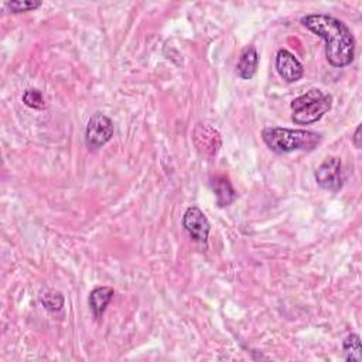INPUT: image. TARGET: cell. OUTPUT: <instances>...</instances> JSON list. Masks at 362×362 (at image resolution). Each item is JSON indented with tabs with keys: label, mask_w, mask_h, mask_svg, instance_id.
I'll return each mask as SVG.
<instances>
[{
	"label": "cell",
	"mask_w": 362,
	"mask_h": 362,
	"mask_svg": "<svg viewBox=\"0 0 362 362\" xmlns=\"http://www.w3.org/2000/svg\"><path fill=\"white\" fill-rule=\"evenodd\" d=\"M301 24L325 41V57L332 67L344 68L354 61L355 37L343 20L317 13L303 17Z\"/></svg>",
	"instance_id": "cell-1"
},
{
	"label": "cell",
	"mask_w": 362,
	"mask_h": 362,
	"mask_svg": "<svg viewBox=\"0 0 362 362\" xmlns=\"http://www.w3.org/2000/svg\"><path fill=\"white\" fill-rule=\"evenodd\" d=\"M262 139L272 152L279 154L297 150L312 152L323 142V136L317 132L286 128H265L262 130Z\"/></svg>",
	"instance_id": "cell-2"
},
{
	"label": "cell",
	"mask_w": 362,
	"mask_h": 362,
	"mask_svg": "<svg viewBox=\"0 0 362 362\" xmlns=\"http://www.w3.org/2000/svg\"><path fill=\"white\" fill-rule=\"evenodd\" d=\"M332 106V97L313 88L292 101V121L296 125H313L319 122Z\"/></svg>",
	"instance_id": "cell-3"
},
{
	"label": "cell",
	"mask_w": 362,
	"mask_h": 362,
	"mask_svg": "<svg viewBox=\"0 0 362 362\" xmlns=\"http://www.w3.org/2000/svg\"><path fill=\"white\" fill-rule=\"evenodd\" d=\"M115 128L114 122L106 115L101 112H95L88 121L86 130V141L91 150H98L103 148L110 139L114 137Z\"/></svg>",
	"instance_id": "cell-4"
},
{
	"label": "cell",
	"mask_w": 362,
	"mask_h": 362,
	"mask_svg": "<svg viewBox=\"0 0 362 362\" xmlns=\"http://www.w3.org/2000/svg\"><path fill=\"white\" fill-rule=\"evenodd\" d=\"M317 184L327 191L337 192L343 187V165L339 157L325 159L316 170Z\"/></svg>",
	"instance_id": "cell-5"
},
{
	"label": "cell",
	"mask_w": 362,
	"mask_h": 362,
	"mask_svg": "<svg viewBox=\"0 0 362 362\" xmlns=\"http://www.w3.org/2000/svg\"><path fill=\"white\" fill-rule=\"evenodd\" d=\"M183 227L188 235L200 243H207L211 224L199 207H190L183 215Z\"/></svg>",
	"instance_id": "cell-6"
},
{
	"label": "cell",
	"mask_w": 362,
	"mask_h": 362,
	"mask_svg": "<svg viewBox=\"0 0 362 362\" xmlns=\"http://www.w3.org/2000/svg\"><path fill=\"white\" fill-rule=\"evenodd\" d=\"M276 70L289 83L297 82L304 75L303 64L296 59L293 52L285 48H281L276 54Z\"/></svg>",
	"instance_id": "cell-7"
},
{
	"label": "cell",
	"mask_w": 362,
	"mask_h": 362,
	"mask_svg": "<svg viewBox=\"0 0 362 362\" xmlns=\"http://www.w3.org/2000/svg\"><path fill=\"white\" fill-rule=\"evenodd\" d=\"M259 54L254 46H248L242 50L237 64V75L242 79H252L258 71Z\"/></svg>",
	"instance_id": "cell-8"
},
{
	"label": "cell",
	"mask_w": 362,
	"mask_h": 362,
	"mask_svg": "<svg viewBox=\"0 0 362 362\" xmlns=\"http://www.w3.org/2000/svg\"><path fill=\"white\" fill-rule=\"evenodd\" d=\"M114 294H115V290L109 286H99L91 292L90 308L92 310L94 317L99 319L103 316V313L106 312L108 304L110 303V300L114 299Z\"/></svg>",
	"instance_id": "cell-9"
},
{
	"label": "cell",
	"mask_w": 362,
	"mask_h": 362,
	"mask_svg": "<svg viewBox=\"0 0 362 362\" xmlns=\"http://www.w3.org/2000/svg\"><path fill=\"white\" fill-rule=\"evenodd\" d=\"M212 190L215 192L217 204L219 208L228 207L237 200V191L234 190L231 181L224 176H219L217 179H214Z\"/></svg>",
	"instance_id": "cell-10"
},
{
	"label": "cell",
	"mask_w": 362,
	"mask_h": 362,
	"mask_svg": "<svg viewBox=\"0 0 362 362\" xmlns=\"http://www.w3.org/2000/svg\"><path fill=\"white\" fill-rule=\"evenodd\" d=\"M344 359L348 362H361L362 361V348L361 339L358 334H350V336L343 343Z\"/></svg>",
	"instance_id": "cell-11"
},
{
	"label": "cell",
	"mask_w": 362,
	"mask_h": 362,
	"mask_svg": "<svg viewBox=\"0 0 362 362\" xmlns=\"http://www.w3.org/2000/svg\"><path fill=\"white\" fill-rule=\"evenodd\" d=\"M41 303L50 313H57L63 309L64 296L60 292H47L41 296Z\"/></svg>",
	"instance_id": "cell-12"
},
{
	"label": "cell",
	"mask_w": 362,
	"mask_h": 362,
	"mask_svg": "<svg viewBox=\"0 0 362 362\" xmlns=\"http://www.w3.org/2000/svg\"><path fill=\"white\" fill-rule=\"evenodd\" d=\"M23 102L26 106H29L32 109H36V110H40V109H44L46 108V101L43 98V94L39 91V90H26V92L23 94Z\"/></svg>",
	"instance_id": "cell-13"
},
{
	"label": "cell",
	"mask_w": 362,
	"mask_h": 362,
	"mask_svg": "<svg viewBox=\"0 0 362 362\" xmlns=\"http://www.w3.org/2000/svg\"><path fill=\"white\" fill-rule=\"evenodd\" d=\"M41 6V2H29V0H16V2L6 3V8L12 10V13H24V12H32Z\"/></svg>",
	"instance_id": "cell-14"
},
{
	"label": "cell",
	"mask_w": 362,
	"mask_h": 362,
	"mask_svg": "<svg viewBox=\"0 0 362 362\" xmlns=\"http://www.w3.org/2000/svg\"><path fill=\"white\" fill-rule=\"evenodd\" d=\"M352 143L356 149L361 148V126H358L355 129V133H354V137H352Z\"/></svg>",
	"instance_id": "cell-15"
}]
</instances>
